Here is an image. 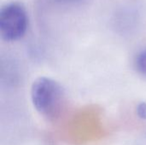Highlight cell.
<instances>
[{
    "label": "cell",
    "instance_id": "obj_5",
    "mask_svg": "<svg viewBox=\"0 0 146 145\" xmlns=\"http://www.w3.org/2000/svg\"><path fill=\"white\" fill-rule=\"evenodd\" d=\"M60 3H75L77 2H80L81 0H56Z\"/></svg>",
    "mask_w": 146,
    "mask_h": 145
},
{
    "label": "cell",
    "instance_id": "obj_1",
    "mask_svg": "<svg viewBox=\"0 0 146 145\" xmlns=\"http://www.w3.org/2000/svg\"><path fill=\"white\" fill-rule=\"evenodd\" d=\"M31 100L35 109L45 119L55 121L62 113L66 93L62 86L48 77L36 79L31 87Z\"/></svg>",
    "mask_w": 146,
    "mask_h": 145
},
{
    "label": "cell",
    "instance_id": "obj_4",
    "mask_svg": "<svg viewBox=\"0 0 146 145\" xmlns=\"http://www.w3.org/2000/svg\"><path fill=\"white\" fill-rule=\"evenodd\" d=\"M137 115L141 120H146V103L142 102L137 106Z\"/></svg>",
    "mask_w": 146,
    "mask_h": 145
},
{
    "label": "cell",
    "instance_id": "obj_3",
    "mask_svg": "<svg viewBox=\"0 0 146 145\" xmlns=\"http://www.w3.org/2000/svg\"><path fill=\"white\" fill-rule=\"evenodd\" d=\"M133 66L136 72L146 79V49L140 50L134 57Z\"/></svg>",
    "mask_w": 146,
    "mask_h": 145
},
{
    "label": "cell",
    "instance_id": "obj_2",
    "mask_svg": "<svg viewBox=\"0 0 146 145\" xmlns=\"http://www.w3.org/2000/svg\"><path fill=\"white\" fill-rule=\"evenodd\" d=\"M28 15L19 2H10L0 9V34L3 40L14 42L23 38L28 28Z\"/></svg>",
    "mask_w": 146,
    "mask_h": 145
}]
</instances>
